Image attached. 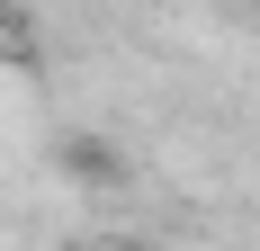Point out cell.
<instances>
[{
    "mask_svg": "<svg viewBox=\"0 0 260 251\" xmlns=\"http://www.w3.org/2000/svg\"><path fill=\"white\" fill-rule=\"evenodd\" d=\"M54 162H63V179H81V189H108V179H117V152H108L99 135H63Z\"/></svg>",
    "mask_w": 260,
    "mask_h": 251,
    "instance_id": "1",
    "label": "cell"
},
{
    "mask_svg": "<svg viewBox=\"0 0 260 251\" xmlns=\"http://www.w3.org/2000/svg\"><path fill=\"white\" fill-rule=\"evenodd\" d=\"M251 9H260V0H251Z\"/></svg>",
    "mask_w": 260,
    "mask_h": 251,
    "instance_id": "2",
    "label": "cell"
}]
</instances>
